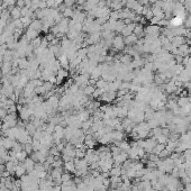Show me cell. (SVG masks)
Segmentation results:
<instances>
[{
    "mask_svg": "<svg viewBox=\"0 0 191 191\" xmlns=\"http://www.w3.org/2000/svg\"><path fill=\"white\" fill-rule=\"evenodd\" d=\"M165 148V144H160V143H157L156 145H155V147L153 148V151H152V153H154V154H156V155H158L161 152L163 151Z\"/></svg>",
    "mask_w": 191,
    "mask_h": 191,
    "instance_id": "11",
    "label": "cell"
},
{
    "mask_svg": "<svg viewBox=\"0 0 191 191\" xmlns=\"http://www.w3.org/2000/svg\"><path fill=\"white\" fill-rule=\"evenodd\" d=\"M10 63L9 62H5V64H4V67H2V73L5 74V73H8L9 71H10Z\"/></svg>",
    "mask_w": 191,
    "mask_h": 191,
    "instance_id": "15",
    "label": "cell"
},
{
    "mask_svg": "<svg viewBox=\"0 0 191 191\" xmlns=\"http://www.w3.org/2000/svg\"><path fill=\"white\" fill-rule=\"evenodd\" d=\"M54 1H55V6H57L59 4H62L64 0H54Z\"/></svg>",
    "mask_w": 191,
    "mask_h": 191,
    "instance_id": "21",
    "label": "cell"
},
{
    "mask_svg": "<svg viewBox=\"0 0 191 191\" xmlns=\"http://www.w3.org/2000/svg\"><path fill=\"white\" fill-rule=\"evenodd\" d=\"M73 10L71 9V8H65V10H64V12H63V15H64V17H72L73 16Z\"/></svg>",
    "mask_w": 191,
    "mask_h": 191,
    "instance_id": "16",
    "label": "cell"
},
{
    "mask_svg": "<svg viewBox=\"0 0 191 191\" xmlns=\"http://www.w3.org/2000/svg\"><path fill=\"white\" fill-rule=\"evenodd\" d=\"M27 171H26V169L24 166V163L22 164H18L16 166V170H15V174H16L17 177H19V178H22V175H25Z\"/></svg>",
    "mask_w": 191,
    "mask_h": 191,
    "instance_id": "8",
    "label": "cell"
},
{
    "mask_svg": "<svg viewBox=\"0 0 191 191\" xmlns=\"http://www.w3.org/2000/svg\"><path fill=\"white\" fill-rule=\"evenodd\" d=\"M170 42L174 47H179L182 44H185V38L183 36H173L172 38L170 39Z\"/></svg>",
    "mask_w": 191,
    "mask_h": 191,
    "instance_id": "3",
    "label": "cell"
},
{
    "mask_svg": "<svg viewBox=\"0 0 191 191\" xmlns=\"http://www.w3.org/2000/svg\"><path fill=\"white\" fill-rule=\"evenodd\" d=\"M170 155H171V152H169L166 148H164V150L158 154V157H160V158H166V157H170Z\"/></svg>",
    "mask_w": 191,
    "mask_h": 191,
    "instance_id": "13",
    "label": "cell"
},
{
    "mask_svg": "<svg viewBox=\"0 0 191 191\" xmlns=\"http://www.w3.org/2000/svg\"><path fill=\"white\" fill-rule=\"evenodd\" d=\"M64 4L67 5V8H71V7L75 4V0H64Z\"/></svg>",
    "mask_w": 191,
    "mask_h": 191,
    "instance_id": "18",
    "label": "cell"
},
{
    "mask_svg": "<svg viewBox=\"0 0 191 191\" xmlns=\"http://www.w3.org/2000/svg\"><path fill=\"white\" fill-rule=\"evenodd\" d=\"M137 41H138V38H137V36L134 35V34H132V35H129V36H126V37L124 38L125 44H127V45L136 44V43H137Z\"/></svg>",
    "mask_w": 191,
    "mask_h": 191,
    "instance_id": "6",
    "label": "cell"
},
{
    "mask_svg": "<svg viewBox=\"0 0 191 191\" xmlns=\"http://www.w3.org/2000/svg\"><path fill=\"white\" fill-rule=\"evenodd\" d=\"M24 145V150L26 151L28 155H30L32 153L34 152V148H33V144H22Z\"/></svg>",
    "mask_w": 191,
    "mask_h": 191,
    "instance_id": "12",
    "label": "cell"
},
{
    "mask_svg": "<svg viewBox=\"0 0 191 191\" xmlns=\"http://www.w3.org/2000/svg\"><path fill=\"white\" fill-rule=\"evenodd\" d=\"M85 0H75V2H78V4H83Z\"/></svg>",
    "mask_w": 191,
    "mask_h": 191,
    "instance_id": "22",
    "label": "cell"
},
{
    "mask_svg": "<svg viewBox=\"0 0 191 191\" xmlns=\"http://www.w3.org/2000/svg\"><path fill=\"white\" fill-rule=\"evenodd\" d=\"M157 144V142L155 138H147V140H144V144H143V148L145 150L146 153H152L153 148L155 147V145Z\"/></svg>",
    "mask_w": 191,
    "mask_h": 191,
    "instance_id": "1",
    "label": "cell"
},
{
    "mask_svg": "<svg viewBox=\"0 0 191 191\" xmlns=\"http://www.w3.org/2000/svg\"><path fill=\"white\" fill-rule=\"evenodd\" d=\"M22 163H24V166H25V169H26V171H27L28 173L33 172L34 168H35V162L33 161V158L27 157V158H26Z\"/></svg>",
    "mask_w": 191,
    "mask_h": 191,
    "instance_id": "4",
    "label": "cell"
},
{
    "mask_svg": "<svg viewBox=\"0 0 191 191\" xmlns=\"http://www.w3.org/2000/svg\"><path fill=\"white\" fill-rule=\"evenodd\" d=\"M132 191H143V190L140 189V188L137 187V184H134V185H132Z\"/></svg>",
    "mask_w": 191,
    "mask_h": 191,
    "instance_id": "19",
    "label": "cell"
},
{
    "mask_svg": "<svg viewBox=\"0 0 191 191\" xmlns=\"http://www.w3.org/2000/svg\"><path fill=\"white\" fill-rule=\"evenodd\" d=\"M184 26L187 29H191V15L189 17H187L184 20Z\"/></svg>",
    "mask_w": 191,
    "mask_h": 191,
    "instance_id": "17",
    "label": "cell"
},
{
    "mask_svg": "<svg viewBox=\"0 0 191 191\" xmlns=\"http://www.w3.org/2000/svg\"><path fill=\"white\" fill-rule=\"evenodd\" d=\"M61 180H62V183H63V182H67V181H71V174L69 173V172H67V173H62Z\"/></svg>",
    "mask_w": 191,
    "mask_h": 191,
    "instance_id": "14",
    "label": "cell"
},
{
    "mask_svg": "<svg viewBox=\"0 0 191 191\" xmlns=\"http://www.w3.org/2000/svg\"><path fill=\"white\" fill-rule=\"evenodd\" d=\"M64 169L65 171L69 172V173H75L77 171V168H75V163L74 161H67V162H64Z\"/></svg>",
    "mask_w": 191,
    "mask_h": 191,
    "instance_id": "5",
    "label": "cell"
},
{
    "mask_svg": "<svg viewBox=\"0 0 191 191\" xmlns=\"http://www.w3.org/2000/svg\"><path fill=\"white\" fill-rule=\"evenodd\" d=\"M10 15L12 18H15V19H18L20 15H22V9L19 8V7H17V8H12L10 11Z\"/></svg>",
    "mask_w": 191,
    "mask_h": 191,
    "instance_id": "10",
    "label": "cell"
},
{
    "mask_svg": "<svg viewBox=\"0 0 191 191\" xmlns=\"http://www.w3.org/2000/svg\"><path fill=\"white\" fill-rule=\"evenodd\" d=\"M112 46L117 51H122L125 46V42H124L123 36H116L112 38Z\"/></svg>",
    "mask_w": 191,
    "mask_h": 191,
    "instance_id": "2",
    "label": "cell"
},
{
    "mask_svg": "<svg viewBox=\"0 0 191 191\" xmlns=\"http://www.w3.org/2000/svg\"><path fill=\"white\" fill-rule=\"evenodd\" d=\"M134 35L137 36V38H140V37H143L144 35H145V32H144V27H143V25H136L134 28V32H133Z\"/></svg>",
    "mask_w": 191,
    "mask_h": 191,
    "instance_id": "7",
    "label": "cell"
},
{
    "mask_svg": "<svg viewBox=\"0 0 191 191\" xmlns=\"http://www.w3.org/2000/svg\"><path fill=\"white\" fill-rule=\"evenodd\" d=\"M184 190L185 191H191V183H188V184H185Z\"/></svg>",
    "mask_w": 191,
    "mask_h": 191,
    "instance_id": "20",
    "label": "cell"
},
{
    "mask_svg": "<svg viewBox=\"0 0 191 191\" xmlns=\"http://www.w3.org/2000/svg\"><path fill=\"white\" fill-rule=\"evenodd\" d=\"M27 156H28V154L26 153V151H25V150H22V151L16 153V158L18 160V162H20V163L24 162V161L27 158Z\"/></svg>",
    "mask_w": 191,
    "mask_h": 191,
    "instance_id": "9",
    "label": "cell"
}]
</instances>
